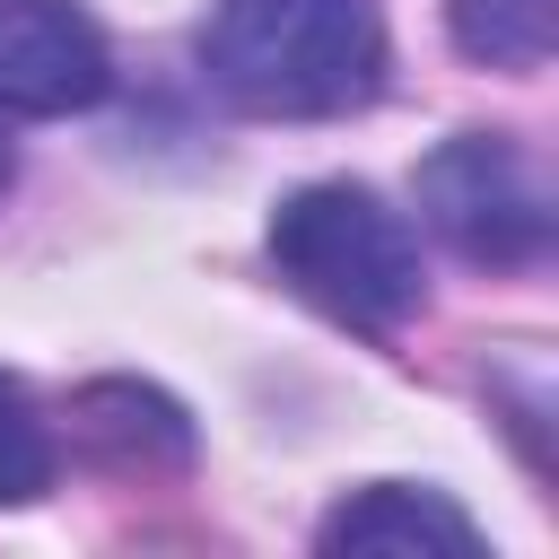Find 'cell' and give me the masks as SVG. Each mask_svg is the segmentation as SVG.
Returning <instances> with one entry per match:
<instances>
[{"instance_id": "1", "label": "cell", "mask_w": 559, "mask_h": 559, "mask_svg": "<svg viewBox=\"0 0 559 559\" xmlns=\"http://www.w3.org/2000/svg\"><path fill=\"white\" fill-rule=\"evenodd\" d=\"M201 70L245 114L314 122L376 96L384 26L367 0H218L201 26Z\"/></svg>"}, {"instance_id": "2", "label": "cell", "mask_w": 559, "mask_h": 559, "mask_svg": "<svg viewBox=\"0 0 559 559\" xmlns=\"http://www.w3.org/2000/svg\"><path fill=\"white\" fill-rule=\"evenodd\" d=\"M271 262L280 280L323 306L349 332H393L419 314L428 271H419V227L376 201L367 183H306L271 210Z\"/></svg>"}, {"instance_id": "3", "label": "cell", "mask_w": 559, "mask_h": 559, "mask_svg": "<svg viewBox=\"0 0 559 559\" xmlns=\"http://www.w3.org/2000/svg\"><path fill=\"white\" fill-rule=\"evenodd\" d=\"M419 218L480 271H524L550 245V192L507 131H454L419 166Z\"/></svg>"}, {"instance_id": "4", "label": "cell", "mask_w": 559, "mask_h": 559, "mask_svg": "<svg viewBox=\"0 0 559 559\" xmlns=\"http://www.w3.org/2000/svg\"><path fill=\"white\" fill-rule=\"evenodd\" d=\"M105 87L114 52L79 0H0V122H61Z\"/></svg>"}, {"instance_id": "5", "label": "cell", "mask_w": 559, "mask_h": 559, "mask_svg": "<svg viewBox=\"0 0 559 559\" xmlns=\"http://www.w3.org/2000/svg\"><path fill=\"white\" fill-rule=\"evenodd\" d=\"M323 550H384V559H472L480 550V524L445 498V489H411V480H367L358 498H341L314 533Z\"/></svg>"}, {"instance_id": "6", "label": "cell", "mask_w": 559, "mask_h": 559, "mask_svg": "<svg viewBox=\"0 0 559 559\" xmlns=\"http://www.w3.org/2000/svg\"><path fill=\"white\" fill-rule=\"evenodd\" d=\"M79 428L96 437V445H114L122 463H175L183 445H192V428H183V411L166 402V393H148V384H96V393H79Z\"/></svg>"}, {"instance_id": "7", "label": "cell", "mask_w": 559, "mask_h": 559, "mask_svg": "<svg viewBox=\"0 0 559 559\" xmlns=\"http://www.w3.org/2000/svg\"><path fill=\"white\" fill-rule=\"evenodd\" d=\"M445 26L489 70H542L559 35V0H445Z\"/></svg>"}, {"instance_id": "8", "label": "cell", "mask_w": 559, "mask_h": 559, "mask_svg": "<svg viewBox=\"0 0 559 559\" xmlns=\"http://www.w3.org/2000/svg\"><path fill=\"white\" fill-rule=\"evenodd\" d=\"M52 489V428L26 402L17 376H0V507H26Z\"/></svg>"}, {"instance_id": "9", "label": "cell", "mask_w": 559, "mask_h": 559, "mask_svg": "<svg viewBox=\"0 0 559 559\" xmlns=\"http://www.w3.org/2000/svg\"><path fill=\"white\" fill-rule=\"evenodd\" d=\"M9 175H17V157H9V140H0V192H9Z\"/></svg>"}]
</instances>
